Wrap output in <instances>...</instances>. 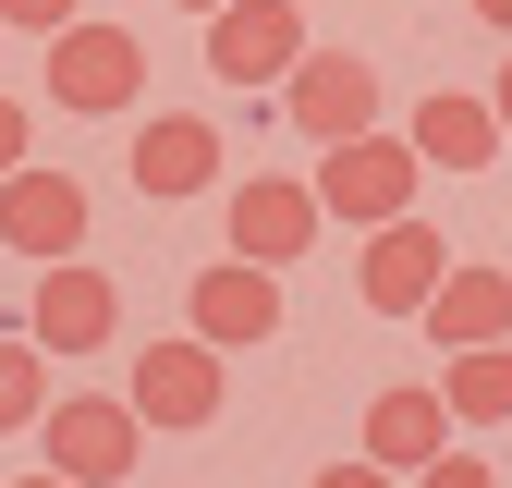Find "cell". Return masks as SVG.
I'll return each mask as SVG.
<instances>
[{"instance_id":"6da1fadb","label":"cell","mask_w":512,"mask_h":488,"mask_svg":"<svg viewBox=\"0 0 512 488\" xmlns=\"http://www.w3.org/2000/svg\"><path fill=\"white\" fill-rule=\"evenodd\" d=\"M415 147L403 135H342V147H317V171H305V196H317V220H354V232H378V220H415Z\"/></svg>"},{"instance_id":"7a4b0ae2","label":"cell","mask_w":512,"mask_h":488,"mask_svg":"<svg viewBox=\"0 0 512 488\" xmlns=\"http://www.w3.org/2000/svg\"><path fill=\"white\" fill-rule=\"evenodd\" d=\"M49 98H61V110H86V122L135 110V98H147V37H135V25L74 13V25L49 37Z\"/></svg>"},{"instance_id":"3957f363","label":"cell","mask_w":512,"mask_h":488,"mask_svg":"<svg viewBox=\"0 0 512 488\" xmlns=\"http://www.w3.org/2000/svg\"><path fill=\"white\" fill-rule=\"evenodd\" d=\"M281 122L305 147H342V135H378V61L366 49H305L281 74Z\"/></svg>"},{"instance_id":"277c9868","label":"cell","mask_w":512,"mask_h":488,"mask_svg":"<svg viewBox=\"0 0 512 488\" xmlns=\"http://www.w3.org/2000/svg\"><path fill=\"white\" fill-rule=\"evenodd\" d=\"M37 452H49V476L61 488H110V476H135V452H147V427H135V403H49L37 415Z\"/></svg>"},{"instance_id":"5b68a950","label":"cell","mask_w":512,"mask_h":488,"mask_svg":"<svg viewBox=\"0 0 512 488\" xmlns=\"http://www.w3.org/2000/svg\"><path fill=\"white\" fill-rule=\"evenodd\" d=\"M293 61H305V13H293V0H220V13H208V74L220 86H281L293 74Z\"/></svg>"},{"instance_id":"8992f818","label":"cell","mask_w":512,"mask_h":488,"mask_svg":"<svg viewBox=\"0 0 512 488\" xmlns=\"http://www.w3.org/2000/svg\"><path fill=\"white\" fill-rule=\"evenodd\" d=\"M122 330V293H110V269H86V257H49L37 269V293H25V342L37 354H98Z\"/></svg>"},{"instance_id":"52a82bcc","label":"cell","mask_w":512,"mask_h":488,"mask_svg":"<svg viewBox=\"0 0 512 488\" xmlns=\"http://www.w3.org/2000/svg\"><path fill=\"white\" fill-rule=\"evenodd\" d=\"M183 318H196V342H208V354L281 342V269H244V257H220V269H196V293H183Z\"/></svg>"},{"instance_id":"ba28073f","label":"cell","mask_w":512,"mask_h":488,"mask_svg":"<svg viewBox=\"0 0 512 488\" xmlns=\"http://www.w3.org/2000/svg\"><path fill=\"white\" fill-rule=\"evenodd\" d=\"M220 354L208 342H135V391H122V403H135V427H208L220 415Z\"/></svg>"},{"instance_id":"9c48e42d","label":"cell","mask_w":512,"mask_h":488,"mask_svg":"<svg viewBox=\"0 0 512 488\" xmlns=\"http://www.w3.org/2000/svg\"><path fill=\"white\" fill-rule=\"evenodd\" d=\"M0 244H13V257H74L86 244V183L74 171H49V159H25L13 183H0Z\"/></svg>"},{"instance_id":"30bf717a","label":"cell","mask_w":512,"mask_h":488,"mask_svg":"<svg viewBox=\"0 0 512 488\" xmlns=\"http://www.w3.org/2000/svg\"><path fill=\"white\" fill-rule=\"evenodd\" d=\"M232 257L244 269H293L305 257V244H317V196H305V183L293 171H256V183H232Z\"/></svg>"},{"instance_id":"8fae6325","label":"cell","mask_w":512,"mask_h":488,"mask_svg":"<svg viewBox=\"0 0 512 488\" xmlns=\"http://www.w3.org/2000/svg\"><path fill=\"white\" fill-rule=\"evenodd\" d=\"M122 171H135V196H208L220 183V122H196V110H159V122H135V147H122Z\"/></svg>"},{"instance_id":"7c38bea8","label":"cell","mask_w":512,"mask_h":488,"mask_svg":"<svg viewBox=\"0 0 512 488\" xmlns=\"http://www.w3.org/2000/svg\"><path fill=\"white\" fill-rule=\"evenodd\" d=\"M439 269H452V244H439L427 220H378V232H366V269H354V293L378 305V318H415V305L439 293Z\"/></svg>"},{"instance_id":"4fadbf2b","label":"cell","mask_w":512,"mask_h":488,"mask_svg":"<svg viewBox=\"0 0 512 488\" xmlns=\"http://www.w3.org/2000/svg\"><path fill=\"white\" fill-rule=\"evenodd\" d=\"M403 147H415V171H488L500 159V110L488 98H464V86H439V98H415V122H403Z\"/></svg>"},{"instance_id":"5bb4252c","label":"cell","mask_w":512,"mask_h":488,"mask_svg":"<svg viewBox=\"0 0 512 488\" xmlns=\"http://www.w3.org/2000/svg\"><path fill=\"white\" fill-rule=\"evenodd\" d=\"M415 330L439 354H476V342H512V269H439V293L415 305Z\"/></svg>"},{"instance_id":"9a60e30c","label":"cell","mask_w":512,"mask_h":488,"mask_svg":"<svg viewBox=\"0 0 512 488\" xmlns=\"http://www.w3.org/2000/svg\"><path fill=\"white\" fill-rule=\"evenodd\" d=\"M439 452H452V415H439L427 379H391V391L366 403V464H378V476H415V464H439Z\"/></svg>"},{"instance_id":"2e32d148","label":"cell","mask_w":512,"mask_h":488,"mask_svg":"<svg viewBox=\"0 0 512 488\" xmlns=\"http://www.w3.org/2000/svg\"><path fill=\"white\" fill-rule=\"evenodd\" d=\"M427 391H439V415H452V427H512V342L452 354V379H427Z\"/></svg>"},{"instance_id":"e0dca14e","label":"cell","mask_w":512,"mask_h":488,"mask_svg":"<svg viewBox=\"0 0 512 488\" xmlns=\"http://www.w3.org/2000/svg\"><path fill=\"white\" fill-rule=\"evenodd\" d=\"M37 415H49V354L37 342H0V440L37 427Z\"/></svg>"},{"instance_id":"ac0fdd59","label":"cell","mask_w":512,"mask_h":488,"mask_svg":"<svg viewBox=\"0 0 512 488\" xmlns=\"http://www.w3.org/2000/svg\"><path fill=\"white\" fill-rule=\"evenodd\" d=\"M403 488H500V476H488V452H464V440H452V452H439V464H415Z\"/></svg>"},{"instance_id":"d6986e66","label":"cell","mask_w":512,"mask_h":488,"mask_svg":"<svg viewBox=\"0 0 512 488\" xmlns=\"http://www.w3.org/2000/svg\"><path fill=\"white\" fill-rule=\"evenodd\" d=\"M74 13H86V0H0V25H25V37H61Z\"/></svg>"},{"instance_id":"ffe728a7","label":"cell","mask_w":512,"mask_h":488,"mask_svg":"<svg viewBox=\"0 0 512 488\" xmlns=\"http://www.w3.org/2000/svg\"><path fill=\"white\" fill-rule=\"evenodd\" d=\"M25 147H37V122H25V98H0V183L25 171Z\"/></svg>"},{"instance_id":"44dd1931","label":"cell","mask_w":512,"mask_h":488,"mask_svg":"<svg viewBox=\"0 0 512 488\" xmlns=\"http://www.w3.org/2000/svg\"><path fill=\"white\" fill-rule=\"evenodd\" d=\"M317 488H403V476H378V464L354 452V464H317Z\"/></svg>"},{"instance_id":"7402d4cb","label":"cell","mask_w":512,"mask_h":488,"mask_svg":"<svg viewBox=\"0 0 512 488\" xmlns=\"http://www.w3.org/2000/svg\"><path fill=\"white\" fill-rule=\"evenodd\" d=\"M488 110H500V147H512V61H500V86H488Z\"/></svg>"},{"instance_id":"603a6c76","label":"cell","mask_w":512,"mask_h":488,"mask_svg":"<svg viewBox=\"0 0 512 488\" xmlns=\"http://www.w3.org/2000/svg\"><path fill=\"white\" fill-rule=\"evenodd\" d=\"M476 25H488V37H512V0H476Z\"/></svg>"},{"instance_id":"cb8c5ba5","label":"cell","mask_w":512,"mask_h":488,"mask_svg":"<svg viewBox=\"0 0 512 488\" xmlns=\"http://www.w3.org/2000/svg\"><path fill=\"white\" fill-rule=\"evenodd\" d=\"M13 488H61V476H49V464H37V476H13Z\"/></svg>"},{"instance_id":"d4e9b609","label":"cell","mask_w":512,"mask_h":488,"mask_svg":"<svg viewBox=\"0 0 512 488\" xmlns=\"http://www.w3.org/2000/svg\"><path fill=\"white\" fill-rule=\"evenodd\" d=\"M183 13H220V0H183Z\"/></svg>"}]
</instances>
